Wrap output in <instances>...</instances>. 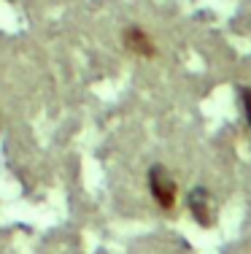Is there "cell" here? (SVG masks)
Returning a JSON list of instances; mask_svg holds the SVG:
<instances>
[{
	"mask_svg": "<svg viewBox=\"0 0 251 254\" xmlns=\"http://www.w3.org/2000/svg\"><path fill=\"white\" fill-rule=\"evenodd\" d=\"M149 192H151L154 203L159 205L162 211L170 214L176 208V200H178V184L176 179L170 176L165 165H151L149 168Z\"/></svg>",
	"mask_w": 251,
	"mask_h": 254,
	"instance_id": "6da1fadb",
	"label": "cell"
},
{
	"mask_svg": "<svg viewBox=\"0 0 251 254\" xmlns=\"http://www.w3.org/2000/svg\"><path fill=\"white\" fill-rule=\"evenodd\" d=\"M187 208H189V214L195 216L197 225H202V227H211L213 222H216V200H213L211 190H205V187H195V190L189 192Z\"/></svg>",
	"mask_w": 251,
	"mask_h": 254,
	"instance_id": "7a4b0ae2",
	"label": "cell"
},
{
	"mask_svg": "<svg viewBox=\"0 0 251 254\" xmlns=\"http://www.w3.org/2000/svg\"><path fill=\"white\" fill-rule=\"evenodd\" d=\"M122 44H124V49H127L130 54H135V57H141V60H154L157 57V44H154V38L141 25L124 27Z\"/></svg>",
	"mask_w": 251,
	"mask_h": 254,
	"instance_id": "3957f363",
	"label": "cell"
},
{
	"mask_svg": "<svg viewBox=\"0 0 251 254\" xmlns=\"http://www.w3.org/2000/svg\"><path fill=\"white\" fill-rule=\"evenodd\" d=\"M241 108H243V119H246V125L251 130V87L241 89Z\"/></svg>",
	"mask_w": 251,
	"mask_h": 254,
	"instance_id": "277c9868",
	"label": "cell"
}]
</instances>
